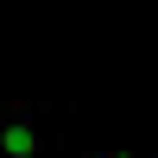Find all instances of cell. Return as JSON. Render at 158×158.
Returning a JSON list of instances; mask_svg holds the SVG:
<instances>
[{
  "label": "cell",
  "mask_w": 158,
  "mask_h": 158,
  "mask_svg": "<svg viewBox=\"0 0 158 158\" xmlns=\"http://www.w3.org/2000/svg\"><path fill=\"white\" fill-rule=\"evenodd\" d=\"M44 152V120L32 108H6L0 114V158H38Z\"/></svg>",
  "instance_id": "6da1fadb"
},
{
  "label": "cell",
  "mask_w": 158,
  "mask_h": 158,
  "mask_svg": "<svg viewBox=\"0 0 158 158\" xmlns=\"http://www.w3.org/2000/svg\"><path fill=\"white\" fill-rule=\"evenodd\" d=\"M95 158H139V152H95Z\"/></svg>",
  "instance_id": "7a4b0ae2"
}]
</instances>
